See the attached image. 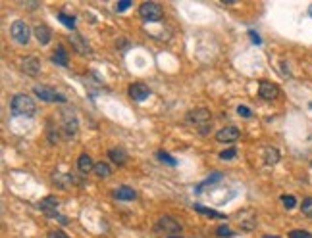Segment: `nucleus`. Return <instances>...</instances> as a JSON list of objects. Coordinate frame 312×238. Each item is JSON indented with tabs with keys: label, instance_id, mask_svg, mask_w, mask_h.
Listing matches in <instances>:
<instances>
[{
	"label": "nucleus",
	"instance_id": "f257e3e1",
	"mask_svg": "<svg viewBox=\"0 0 312 238\" xmlns=\"http://www.w3.org/2000/svg\"><path fill=\"white\" fill-rule=\"evenodd\" d=\"M12 111L16 115H25V117H31L35 115L37 111V106L33 102V98L27 95H16L12 98Z\"/></svg>",
	"mask_w": 312,
	"mask_h": 238
},
{
	"label": "nucleus",
	"instance_id": "f03ea898",
	"mask_svg": "<svg viewBox=\"0 0 312 238\" xmlns=\"http://www.w3.org/2000/svg\"><path fill=\"white\" fill-rule=\"evenodd\" d=\"M187 121L195 127H199L201 133H207L208 125H210V111L205 110V108H197L193 111L187 113Z\"/></svg>",
	"mask_w": 312,
	"mask_h": 238
},
{
	"label": "nucleus",
	"instance_id": "7ed1b4c3",
	"mask_svg": "<svg viewBox=\"0 0 312 238\" xmlns=\"http://www.w3.org/2000/svg\"><path fill=\"white\" fill-rule=\"evenodd\" d=\"M10 35L12 39L17 43V45H27L29 43V37H31V31L27 27L25 21H14L10 25Z\"/></svg>",
	"mask_w": 312,
	"mask_h": 238
},
{
	"label": "nucleus",
	"instance_id": "20e7f679",
	"mask_svg": "<svg viewBox=\"0 0 312 238\" xmlns=\"http://www.w3.org/2000/svg\"><path fill=\"white\" fill-rule=\"evenodd\" d=\"M139 16L145 21H160L162 16H164V10L155 2H145V4L139 6Z\"/></svg>",
	"mask_w": 312,
	"mask_h": 238
},
{
	"label": "nucleus",
	"instance_id": "39448f33",
	"mask_svg": "<svg viewBox=\"0 0 312 238\" xmlns=\"http://www.w3.org/2000/svg\"><path fill=\"white\" fill-rule=\"evenodd\" d=\"M35 95L39 96L41 100H45V102H60V104H64L66 102V96L58 95L54 89L51 87H35Z\"/></svg>",
	"mask_w": 312,
	"mask_h": 238
},
{
	"label": "nucleus",
	"instance_id": "423d86ee",
	"mask_svg": "<svg viewBox=\"0 0 312 238\" xmlns=\"http://www.w3.org/2000/svg\"><path fill=\"white\" fill-rule=\"evenodd\" d=\"M279 95V89H277V85H274V83H268V81H262L259 85V96L262 100H268V102H272V100H276Z\"/></svg>",
	"mask_w": 312,
	"mask_h": 238
},
{
	"label": "nucleus",
	"instance_id": "0eeeda50",
	"mask_svg": "<svg viewBox=\"0 0 312 238\" xmlns=\"http://www.w3.org/2000/svg\"><path fill=\"white\" fill-rule=\"evenodd\" d=\"M129 96L135 102H143V100H147L151 96V89L147 85H143V83H133V85H129Z\"/></svg>",
	"mask_w": 312,
	"mask_h": 238
},
{
	"label": "nucleus",
	"instance_id": "6e6552de",
	"mask_svg": "<svg viewBox=\"0 0 312 238\" xmlns=\"http://www.w3.org/2000/svg\"><path fill=\"white\" fill-rule=\"evenodd\" d=\"M21 69H23L29 77H37L39 71H41V62H39L37 58H33V56H27V58H23V62H21Z\"/></svg>",
	"mask_w": 312,
	"mask_h": 238
},
{
	"label": "nucleus",
	"instance_id": "1a4fd4ad",
	"mask_svg": "<svg viewBox=\"0 0 312 238\" xmlns=\"http://www.w3.org/2000/svg\"><path fill=\"white\" fill-rule=\"evenodd\" d=\"M239 137H241V133L237 127H225V129L218 131L216 141L218 143H235V141H239Z\"/></svg>",
	"mask_w": 312,
	"mask_h": 238
},
{
	"label": "nucleus",
	"instance_id": "9d476101",
	"mask_svg": "<svg viewBox=\"0 0 312 238\" xmlns=\"http://www.w3.org/2000/svg\"><path fill=\"white\" fill-rule=\"evenodd\" d=\"M155 229L156 231H166V233H177V231H181L179 223H177L173 217H170V215H164V217L156 223Z\"/></svg>",
	"mask_w": 312,
	"mask_h": 238
},
{
	"label": "nucleus",
	"instance_id": "9b49d317",
	"mask_svg": "<svg viewBox=\"0 0 312 238\" xmlns=\"http://www.w3.org/2000/svg\"><path fill=\"white\" fill-rule=\"evenodd\" d=\"M39 207L49 215V217H58V213H56V207H58V200L56 198H45V200H41V204H39Z\"/></svg>",
	"mask_w": 312,
	"mask_h": 238
},
{
	"label": "nucleus",
	"instance_id": "f8f14e48",
	"mask_svg": "<svg viewBox=\"0 0 312 238\" xmlns=\"http://www.w3.org/2000/svg\"><path fill=\"white\" fill-rule=\"evenodd\" d=\"M77 169H79L81 173H91V171H95V163H93V159H91L89 154H81V156H79V159H77Z\"/></svg>",
	"mask_w": 312,
	"mask_h": 238
},
{
	"label": "nucleus",
	"instance_id": "ddd939ff",
	"mask_svg": "<svg viewBox=\"0 0 312 238\" xmlns=\"http://www.w3.org/2000/svg\"><path fill=\"white\" fill-rule=\"evenodd\" d=\"M114 196H116V200H121V202H131V200L137 198L135 190L129 189V187H120V189H116V190H114Z\"/></svg>",
	"mask_w": 312,
	"mask_h": 238
},
{
	"label": "nucleus",
	"instance_id": "4468645a",
	"mask_svg": "<svg viewBox=\"0 0 312 238\" xmlns=\"http://www.w3.org/2000/svg\"><path fill=\"white\" fill-rule=\"evenodd\" d=\"M35 37H37V41H39L41 45H49L52 39V33L47 25H37V27H35Z\"/></svg>",
	"mask_w": 312,
	"mask_h": 238
},
{
	"label": "nucleus",
	"instance_id": "2eb2a0df",
	"mask_svg": "<svg viewBox=\"0 0 312 238\" xmlns=\"http://www.w3.org/2000/svg\"><path fill=\"white\" fill-rule=\"evenodd\" d=\"M108 156L116 165H125V161H127V156H125V152L121 148H110Z\"/></svg>",
	"mask_w": 312,
	"mask_h": 238
},
{
	"label": "nucleus",
	"instance_id": "dca6fc26",
	"mask_svg": "<svg viewBox=\"0 0 312 238\" xmlns=\"http://www.w3.org/2000/svg\"><path fill=\"white\" fill-rule=\"evenodd\" d=\"M69 43H71V47L75 48L79 54H87L89 52V47H87V43L77 35V33H71L69 35Z\"/></svg>",
	"mask_w": 312,
	"mask_h": 238
},
{
	"label": "nucleus",
	"instance_id": "f3484780",
	"mask_svg": "<svg viewBox=\"0 0 312 238\" xmlns=\"http://www.w3.org/2000/svg\"><path fill=\"white\" fill-rule=\"evenodd\" d=\"M52 62L54 63H58V65H62V67H66L68 65V54H66V50L62 47L56 48V52L52 54Z\"/></svg>",
	"mask_w": 312,
	"mask_h": 238
},
{
	"label": "nucleus",
	"instance_id": "a211bd4d",
	"mask_svg": "<svg viewBox=\"0 0 312 238\" xmlns=\"http://www.w3.org/2000/svg\"><path fill=\"white\" fill-rule=\"evenodd\" d=\"M95 175H97L99 179H106V177H110V175H112V169H110V165H108V163L101 161V163H97V165H95Z\"/></svg>",
	"mask_w": 312,
	"mask_h": 238
},
{
	"label": "nucleus",
	"instance_id": "6ab92c4d",
	"mask_svg": "<svg viewBox=\"0 0 312 238\" xmlns=\"http://www.w3.org/2000/svg\"><path fill=\"white\" fill-rule=\"evenodd\" d=\"M264 161H266L268 165H276V163L279 161V152H277L276 148H268L266 154H264Z\"/></svg>",
	"mask_w": 312,
	"mask_h": 238
},
{
	"label": "nucleus",
	"instance_id": "aec40b11",
	"mask_svg": "<svg viewBox=\"0 0 312 238\" xmlns=\"http://www.w3.org/2000/svg\"><path fill=\"white\" fill-rule=\"evenodd\" d=\"M64 129H66V135L68 137H71V135H75L77 133V119L75 117H66V121H64Z\"/></svg>",
	"mask_w": 312,
	"mask_h": 238
},
{
	"label": "nucleus",
	"instance_id": "412c9836",
	"mask_svg": "<svg viewBox=\"0 0 312 238\" xmlns=\"http://www.w3.org/2000/svg\"><path fill=\"white\" fill-rule=\"evenodd\" d=\"M195 209H197V211H201V213H205L207 217H216V219H225V215H222V213H218V211H214V209H208V207H203V206H195Z\"/></svg>",
	"mask_w": 312,
	"mask_h": 238
},
{
	"label": "nucleus",
	"instance_id": "4be33fe9",
	"mask_svg": "<svg viewBox=\"0 0 312 238\" xmlns=\"http://www.w3.org/2000/svg\"><path fill=\"white\" fill-rule=\"evenodd\" d=\"M301 211H303L309 219H312V198H305V200H303V204H301Z\"/></svg>",
	"mask_w": 312,
	"mask_h": 238
},
{
	"label": "nucleus",
	"instance_id": "5701e85b",
	"mask_svg": "<svg viewBox=\"0 0 312 238\" xmlns=\"http://www.w3.org/2000/svg\"><path fill=\"white\" fill-rule=\"evenodd\" d=\"M58 19L68 27V29H75V17H69L66 14H58Z\"/></svg>",
	"mask_w": 312,
	"mask_h": 238
},
{
	"label": "nucleus",
	"instance_id": "b1692460",
	"mask_svg": "<svg viewBox=\"0 0 312 238\" xmlns=\"http://www.w3.org/2000/svg\"><path fill=\"white\" fill-rule=\"evenodd\" d=\"M281 202H283V206H285L287 209H293V207L297 206V198H295L293 194H285V196H281Z\"/></svg>",
	"mask_w": 312,
	"mask_h": 238
},
{
	"label": "nucleus",
	"instance_id": "393cba45",
	"mask_svg": "<svg viewBox=\"0 0 312 238\" xmlns=\"http://www.w3.org/2000/svg\"><path fill=\"white\" fill-rule=\"evenodd\" d=\"M156 158H158L162 163H168V165H175V163H177L173 158H170V156H168V152H162V150L156 154Z\"/></svg>",
	"mask_w": 312,
	"mask_h": 238
},
{
	"label": "nucleus",
	"instance_id": "a878e982",
	"mask_svg": "<svg viewBox=\"0 0 312 238\" xmlns=\"http://www.w3.org/2000/svg\"><path fill=\"white\" fill-rule=\"evenodd\" d=\"M237 156V150L235 148H227L224 152H220V159H233Z\"/></svg>",
	"mask_w": 312,
	"mask_h": 238
},
{
	"label": "nucleus",
	"instance_id": "bb28decb",
	"mask_svg": "<svg viewBox=\"0 0 312 238\" xmlns=\"http://www.w3.org/2000/svg\"><path fill=\"white\" fill-rule=\"evenodd\" d=\"M289 238H312V237H311V233H307V231H301V229H297V231H291Z\"/></svg>",
	"mask_w": 312,
	"mask_h": 238
},
{
	"label": "nucleus",
	"instance_id": "cd10ccee",
	"mask_svg": "<svg viewBox=\"0 0 312 238\" xmlns=\"http://www.w3.org/2000/svg\"><path fill=\"white\" fill-rule=\"evenodd\" d=\"M237 113H239L241 117H251V115H253V111H251L247 106H239V108H237Z\"/></svg>",
	"mask_w": 312,
	"mask_h": 238
},
{
	"label": "nucleus",
	"instance_id": "c85d7f7f",
	"mask_svg": "<svg viewBox=\"0 0 312 238\" xmlns=\"http://www.w3.org/2000/svg\"><path fill=\"white\" fill-rule=\"evenodd\" d=\"M129 6H131V2H129V0H123V2H120V4L116 6V12H125Z\"/></svg>",
	"mask_w": 312,
	"mask_h": 238
},
{
	"label": "nucleus",
	"instance_id": "c756f323",
	"mask_svg": "<svg viewBox=\"0 0 312 238\" xmlns=\"http://www.w3.org/2000/svg\"><path fill=\"white\" fill-rule=\"evenodd\" d=\"M216 235H218V237H231L233 233H231V231H229L227 227H220V229L216 231Z\"/></svg>",
	"mask_w": 312,
	"mask_h": 238
},
{
	"label": "nucleus",
	"instance_id": "7c9ffc66",
	"mask_svg": "<svg viewBox=\"0 0 312 238\" xmlns=\"http://www.w3.org/2000/svg\"><path fill=\"white\" fill-rule=\"evenodd\" d=\"M222 179V173H214L212 177H208L207 181H205V185H212V183H216V181H220Z\"/></svg>",
	"mask_w": 312,
	"mask_h": 238
},
{
	"label": "nucleus",
	"instance_id": "2f4dec72",
	"mask_svg": "<svg viewBox=\"0 0 312 238\" xmlns=\"http://www.w3.org/2000/svg\"><path fill=\"white\" fill-rule=\"evenodd\" d=\"M49 238H69L64 231H52L51 235H49Z\"/></svg>",
	"mask_w": 312,
	"mask_h": 238
},
{
	"label": "nucleus",
	"instance_id": "473e14b6",
	"mask_svg": "<svg viewBox=\"0 0 312 238\" xmlns=\"http://www.w3.org/2000/svg\"><path fill=\"white\" fill-rule=\"evenodd\" d=\"M251 39H253V41H255V43H260L259 35H255V33H253V31H251Z\"/></svg>",
	"mask_w": 312,
	"mask_h": 238
},
{
	"label": "nucleus",
	"instance_id": "72a5a7b5",
	"mask_svg": "<svg viewBox=\"0 0 312 238\" xmlns=\"http://www.w3.org/2000/svg\"><path fill=\"white\" fill-rule=\"evenodd\" d=\"M309 16H311V17H312V4H311V6H309Z\"/></svg>",
	"mask_w": 312,
	"mask_h": 238
},
{
	"label": "nucleus",
	"instance_id": "f704fd0d",
	"mask_svg": "<svg viewBox=\"0 0 312 238\" xmlns=\"http://www.w3.org/2000/svg\"><path fill=\"white\" fill-rule=\"evenodd\" d=\"M264 238H279V237H264Z\"/></svg>",
	"mask_w": 312,
	"mask_h": 238
},
{
	"label": "nucleus",
	"instance_id": "c9c22d12",
	"mask_svg": "<svg viewBox=\"0 0 312 238\" xmlns=\"http://www.w3.org/2000/svg\"><path fill=\"white\" fill-rule=\"evenodd\" d=\"M168 238H179V237H168Z\"/></svg>",
	"mask_w": 312,
	"mask_h": 238
}]
</instances>
